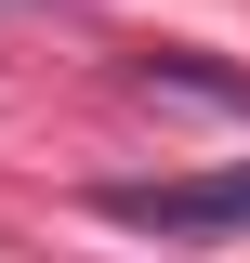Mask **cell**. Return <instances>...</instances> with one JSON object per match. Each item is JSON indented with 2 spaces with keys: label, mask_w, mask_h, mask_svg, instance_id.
I'll return each mask as SVG.
<instances>
[{
  "label": "cell",
  "mask_w": 250,
  "mask_h": 263,
  "mask_svg": "<svg viewBox=\"0 0 250 263\" xmlns=\"http://www.w3.org/2000/svg\"><path fill=\"white\" fill-rule=\"evenodd\" d=\"M105 224H132V237H250V171H198V184H105Z\"/></svg>",
  "instance_id": "cell-1"
}]
</instances>
